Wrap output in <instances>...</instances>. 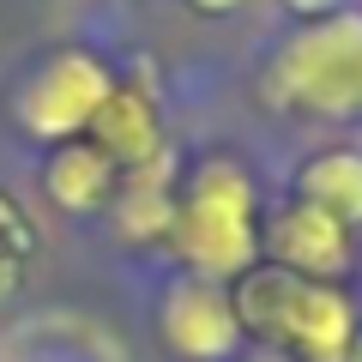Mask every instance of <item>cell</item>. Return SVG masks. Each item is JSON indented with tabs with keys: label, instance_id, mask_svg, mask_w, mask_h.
<instances>
[{
	"label": "cell",
	"instance_id": "cell-1",
	"mask_svg": "<svg viewBox=\"0 0 362 362\" xmlns=\"http://www.w3.org/2000/svg\"><path fill=\"white\" fill-rule=\"evenodd\" d=\"M272 85L284 103H302L314 115H362V18L332 13L326 25L302 30L278 54Z\"/></svg>",
	"mask_w": 362,
	"mask_h": 362
},
{
	"label": "cell",
	"instance_id": "cell-14",
	"mask_svg": "<svg viewBox=\"0 0 362 362\" xmlns=\"http://www.w3.org/2000/svg\"><path fill=\"white\" fill-rule=\"evenodd\" d=\"M266 362H284V356H266Z\"/></svg>",
	"mask_w": 362,
	"mask_h": 362
},
{
	"label": "cell",
	"instance_id": "cell-6",
	"mask_svg": "<svg viewBox=\"0 0 362 362\" xmlns=\"http://www.w3.org/2000/svg\"><path fill=\"white\" fill-rule=\"evenodd\" d=\"M272 247H278V259L296 272H308V278H338V272L350 266V235L344 223L332 218V211L320 206H290L284 218H278V230H272Z\"/></svg>",
	"mask_w": 362,
	"mask_h": 362
},
{
	"label": "cell",
	"instance_id": "cell-12",
	"mask_svg": "<svg viewBox=\"0 0 362 362\" xmlns=\"http://www.w3.org/2000/svg\"><path fill=\"white\" fill-rule=\"evenodd\" d=\"M199 13H235V6H242V0H194Z\"/></svg>",
	"mask_w": 362,
	"mask_h": 362
},
{
	"label": "cell",
	"instance_id": "cell-9",
	"mask_svg": "<svg viewBox=\"0 0 362 362\" xmlns=\"http://www.w3.org/2000/svg\"><path fill=\"white\" fill-rule=\"evenodd\" d=\"M302 199L332 211L338 223H362V157L356 151H326L302 169Z\"/></svg>",
	"mask_w": 362,
	"mask_h": 362
},
{
	"label": "cell",
	"instance_id": "cell-3",
	"mask_svg": "<svg viewBox=\"0 0 362 362\" xmlns=\"http://www.w3.org/2000/svg\"><path fill=\"white\" fill-rule=\"evenodd\" d=\"M181 254L199 266V278H230L254 259V194L230 163H211L194 181V199L181 211Z\"/></svg>",
	"mask_w": 362,
	"mask_h": 362
},
{
	"label": "cell",
	"instance_id": "cell-10",
	"mask_svg": "<svg viewBox=\"0 0 362 362\" xmlns=\"http://www.w3.org/2000/svg\"><path fill=\"white\" fill-rule=\"evenodd\" d=\"M163 223H169V199H163V187L139 181V187L121 199V230H127V235H157Z\"/></svg>",
	"mask_w": 362,
	"mask_h": 362
},
{
	"label": "cell",
	"instance_id": "cell-8",
	"mask_svg": "<svg viewBox=\"0 0 362 362\" xmlns=\"http://www.w3.org/2000/svg\"><path fill=\"white\" fill-rule=\"evenodd\" d=\"M109 187H115V163H109L97 145H61V157L49 163V194L66 211H90L103 206Z\"/></svg>",
	"mask_w": 362,
	"mask_h": 362
},
{
	"label": "cell",
	"instance_id": "cell-2",
	"mask_svg": "<svg viewBox=\"0 0 362 362\" xmlns=\"http://www.w3.org/2000/svg\"><path fill=\"white\" fill-rule=\"evenodd\" d=\"M242 308H247L254 326L302 344L314 362H344L350 356V338H356L350 332V302L326 284H302V278H284V272H259V278H247Z\"/></svg>",
	"mask_w": 362,
	"mask_h": 362
},
{
	"label": "cell",
	"instance_id": "cell-4",
	"mask_svg": "<svg viewBox=\"0 0 362 362\" xmlns=\"http://www.w3.org/2000/svg\"><path fill=\"white\" fill-rule=\"evenodd\" d=\"M109 73L90 54H61L37 85L25 90V103H18V121L42 139H73L78 127H90V115L109 103Z\"/></svg>",
	"mask_w": 362,
	"mask_h": 362
},
{
	"label": "cell",
	"instance_id": "cell-5",
	"mask_svg": "<svg viewBox=\"0 0 362 362\" xmlns=\"http://www.w3.org/2000/svg\"><path fill=\"white\" fill-rule=\"evenodd\" d=\"M157 326H163L169 350H181V356H194V362L230 356L235 338H242V320H235L230 296H223L211 278H175V284L163 290Z\"/></svg>",
	"mask_w": 362,
	"mask_h": 362
},
{
	"label": "cell",
	"instance_id": "cell-11",
	"mask_svg": "<svg viewBox=\"0 0 362 362\" xmlns=\"http://www.w3.org/2000/svg\"><path fill=\"white\" fill-rule=\"evenodd\" d=\"M284 6H290V13H332L338 0H284Z\"/></svg>",
	"mask_w": 362,
	"mask_h": 362
},
{
	"label": "cell",
	"instance_id": "cell-7",
	"mask_svg": "<svg viewBox=\"0 0 362 362\" xmlns=\"http://www.w3.org/2000/svg\"><path fill=\"white\" fill-rule=\"evenodd\" d=\"M90 133L109 163H151L157 157V121L139 90H109V103L90 115Z\"/></svg>",
	"mask_w": 362,
	"mask_h": 362
},
{
	"label": "cell",
	"instance_id": "cell-13",
	"mask_svg": "<svg viewBox=\"0 0 362 362\" xmlns=\"http://www.w3.org/2000/svg\"><path fill=\"white\" fill-rule=\"evenodd\" d=\"M350 362H362V332H356V338H350Z\"/></svg>",
	"mask_w": 362,
	"mask_h": 362
}]
</instances>
